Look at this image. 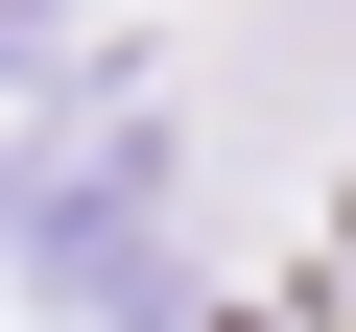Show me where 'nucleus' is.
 Returning <instances> with one entry per match:
<instances>
[]
</instances>
